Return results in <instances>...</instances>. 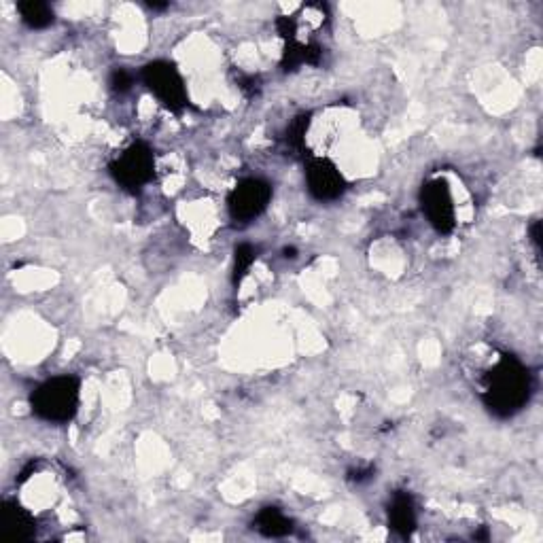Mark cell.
I'll use <instances>...</instances> for the list:
<instances>
[{
	"label": "cell",
	"instance_id": "cell-1",
	"mask_svg": "<svg viewBox=\"0 0 543 543\" xmlns=\"http://www.w3.org/2000/svg\"><path fill=\"white\" fill-rule=\"evenodd\" d=\"M533 391L531 374L522 361L512 355H501L493 370L482 376V401L490 414L510 418L529 404Z\"/></svg>",
	"mask_w": 543,
	"mask_h": 543
},
{
	"label": "cell",
	"instance_id": "cell-2",
	"mask_svg": "<svg viewBox=\"0 0 543 543\" xmlns=\"http://www.w3.org/2000/svg\"><path fill=\"white\" fill-rule=\"evenodd\" d=\"M81 401V382L75 376H54L45 380L30 397L32 414L45 423L64 425L75 418Z\"/></svg>",
	"mask_w": 543,
	"mask_h": 543
},
{
	"label": "cell",
	"instance_id": "cell-3",
	"mask_svg": "<svg viewBox=\"0 0 543 543\" xmlns=\"http://www.w3.org/2000/svg\"><path fill=\"white\" fill-rule=\"evenodd\" d=\"M109 172L119 187L138 194V191L145 189L155 177L153 149L143 143V140H136V143L121 151L109 164Z\"/></svg>",
	"mask_w": 543,
	"mask_h": 543
},
{
	"label": "cell",
	"instance_id": "cell-4",
	"mask_svg": "<svg viewBox=\"0 0 543 543\" xmlns=\"http://www.w3.org/2000/svg\"><path fill=\"white\" fill-rule=\"evenodd\" d=\"M143 81L151 94L160 100L166 109L181 113L187 107V87L179 68L166 60L149 62L143 68Z\"/></svg>",
	"mask_w": 543,
	"mask_h": 543
},
{
	"label": "cell",
	"instance_id": "cell-5",
	"mask_svg": "<svg viewBox=\"0 0 543 543\" xmlns=\"http://www.w3.org/2000/svg\"><path fill=\"white\" fill-rule=\"evenodd\" d=\"M272 200V187L268 181L249 177L242 179L227 196V210L236 223H251L264 215Z\"/></svg>",
	"mask_w": 543,
	"mask_h": 543
},
{
	"label": "cell",
	"instance_id": "cell-6",
	"mask_svg": "<svg viewBox=\"0 0 543 543\" xmlns=\"http://www.w3.org/2000/svg\"><path fill=\"white\" fill-rule=\"evenodd\" d=\"M420 206L437 234H450L457 225V208L450 194V187L442 179H433L420 191Z\"/></svg>",
	"mask_w": 543,
	"mask_h": 543
},
{
	"label": "cell",
	"instance_id": "cell-7",
	"mask_svg": "<svg viewBox=\"0 0 543 543\" xmlns=\"http://www.w3.org/2000/svg\"><path fill=\"white\" fill-rule=\"evenodd\" d=\"M306 185L310 196L319 202H336L346 191L344 174L327 157H308Z\"/></svg>",
	"mask_w": 543,
	"mask_h": 543
},
{
	"label": "cell",
	"instance_id": "cell-8",
	"mask_svg": "<svg viewBox=\"0 0 543 543\" xmlns=\"http://www.w3.org/2000/svg\"><path fill=\"white\" fill-rule=\"evenodd\" d=\"M0 531L9 543H24L37 537V518L15 501H5L0 510Z\"/></svg>",
	"mask_w": 543,
	"mask_h": 543
},
{
	"label": "cell",
	"instance_id": "cell-9",
	"mask_svg": "<svg viewBox=\"0 0 543 543\" xmlns=\"http://www.w3.org/2000/svg\"><path fill=\"white\" fill-rule=\"evenodd\" d=\"M389 527L399 537H410L416 531V505L406 490H397L389 503Z\"/></svg>",
	"mask_w": 543,
	"mask_h": 543
},
{
	"label": "cell",
	"instance_id": "cell-10",
	"mask_svg": "<svg viewBox=\"0 0 543 543\" xmlns=\"http://www.w3.org/2000/svg\"><path fill=\"white\" fill-rule=\"evenodd\" d=\"M253 529L270 539L287 537L293 533V520L285 512H280L278 507H264V510L257 514Z\"/></svg>",
	"mask_w": 543,
	"mask_h": 543
},
{
	"label": "cell",
	"instance_id": "cell-11",
	"mask_svg": "<svg viewBox=\"0 0 543 543\" xmlns=\"http://www.w3.org/2000/svg\"><path fill=\"white\" fill-rule=\"evenodd\" d=\"M17 13H20L22 22L32 30L49 28L56 20V13L47 3H37V0H28V3L17 5Z\"/></svg>",
	"mask_w": 543,
	"mask_h": 543
},
{
	"label": "cell",
	"instance_id": "cell-12",
	"mask_svg": "<svg viewBox=\"0 0 543 543\" xmlns=\"http://www.w3.org/2000/svg\"><path fill=\"white\" fill-rule=\"evenodd\" d=\"M257 259V249L251 247V244H238L236 251H234V285L238 287L242 283V278L249 274L251 266L255 264Z\"/></svg>",
	"mask_w": 543,
	"mask_h": 543
},
{
	"label": "cell",
	"instance_id": "cell-13",
	"mask_svg": "<svg viewBox=\"0 0 543 543\" xmlns=\"http://www.w3.org/2000/svg\"><path fill=\"white\" fill-rule=\"evenodd\" d=\"M308 126H310V119L308 115H302V117H297L291 128H289V143L295 147V149H302L304 145V136L308 132Z\"/></svg>",
	"mask_w": 543,
	"mask_h": 543
},
{
	"label": "cell",
	"instance_id": "cell-14",
	"mask_svg": "<svg viewBox=\"0 0 543 543\" xmlns=\"http://www.w3.org/2000/svg\"><path fill=\"white\" fill-rule=\"evenodd\" d=\"M134 85V75L130 73V70L126 68H115L113 75H111V87L115 92H128L130 87Z\"/></svg>",
	"mask_w": 543,
	"mask_h": 543
},
{
	"label": "cell",
	"instance_id": "cell-15",
	"mask_svg": "<svg viewBox=\"0 0 543 543\" xmlns=\"http://www.w3.org/2000/svg\"><path fill=\"white\" fill-rule=\"evenodd\" d=\"M372 476H374V467L355 469V471H350V474H348V478L353 480V482H357V484H361V482H365V480H372Z\"/></svg>",
	"mask_w": 543,
	"mask_h": 543
}]
</instances>
